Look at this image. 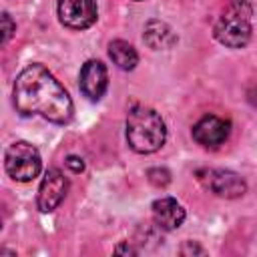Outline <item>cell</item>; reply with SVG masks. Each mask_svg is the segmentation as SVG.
<instances>
[{
	"label": "cell",
	"instance_id": "cell-6",
	"mask_svg": "<svg viewBox=\"0 0 257 257\" xmlns=\"http://www.w3.org/2000/svg\"><path fill=\"white\" fill-rule=\"evenodd\" d=\"M68 191V179L58 169H48L38 189V209L42 213L54 211Z\"/></svg>",
	"mask_w": 257,
	"mask_h": 257
},
{
	"label": "cell",
	"instance_id": "cell-4",
	"mask_svg": "<svg viewBox=\"0 0 257 257\" xmlns=\"http://www.w3.org/2000/svg\"><path fill=\"white\" fill-rule=\"evenodd\" d=\"M4 167H6V173L14 181L28 183L34 177H38V173H40V167H42L40 153L34 145H30L26 141H16L6 149Z\"/></svg>",
	"mask_w": 257,
	"mask_h": 257
},
{
	"label": "cell",
	"instance_id": "cell-14",
	"mask_svg": "<svg viewBox=\"0 0 257 257\" xmlns=\"http://www.w3.org/2000/svg\"><path fill=\"white\" fill-rule=\"evenodd\" d=\"M12 32H14V22H12V18H10L8 12H2V44L8 42V38L12 36Z\"/></svg>",
	"mask_w": 257,
	"mask_h": 257
},
{
	"label": "cell",
	"instance_id": "cell-13",
	"mask_svg": "<svg viewBox=\"0 0 257 257\" xmlns=\"http://www.w3.org/2000/svg\"><path fill=\"white\" fill-rule=\"evenodd\" d=\"M149 181L153 183V185H157V187H165L169 181H171V175H169V171L167 169H149Z\"/></svg>",
	"mask_w": 257,
	"mask_h": 257
},
{
	"label": "cell",
	"instance_id": "cell-1",
	"mask_svg": "<svg viewBox=\"0 0 257 257\" xmlns=\"http://www.w3.org/2000/svg\"><path fill=\"white\" fill-rule=\"evenodd\" d=\"M14 104L24 116L40 114L56 124H66L74 112L68 92L42 64H30L18 74L14 82Z\"/></svg>",
	"mask_w": 257,
	"mask_h": 257
},
{
	"label": "cell",
	"instance_id": "cell-9",
	"mask_svg": "<svg viewBox=\"0 0 257 257\" xmlns=\"http://www.w3.org/2000/svg\"><path fill=\"white\" fill-rule=\"evenodd\" d=\"M207 187L225 199H235L241 197L247 191L245 181L233 173V171H225V169H215V171H207Z\"/></svg>",
	"mask_w": 257,
	"mask_h": 257
},
{
	"label": "cell",
	"instance_id": "cell-10",
	"mask_svg": "<svg viewBox=\"0 0 257 257\" xmlns=\"http://www.w3.org/2000/svg\"><path fill=\"white\" fill-rule=\"evenodd\" d=\"M153 219L161 229L173 231L183 225L185 221V209L183 205L173 197H161L153 203Z\"/></svg>",
	"mask_w": 257,
	"mask_h": 257
},
{
	"label": "cell",
	"instance_id": "cell-3",
	"mask_svg": "<svg viewBox=\"0 0 257 257\" xmlns=\"http://www.w3.org/2000/svg\"><path fill=\"white\" fill-rule=\"evenodd\" d=\"M251 16L253 10L247 0L231 2L215 24V38L229 48L245 46L251 38Z\"/></svg>",
	"mask_w": 257,
	"mask_h": 257
},
{
	"label": "cell",
	"instance_id": "cell-7",
	"mask_svg": "<svg viewBox=\"0 0 257 257\" xmlns=\"http://www.w3.org/2000/svg\"><path fill=\"white\" fill-rule=\"evenodd\" d=\"M229 128H231L229 120L219 118L215 114H207L193 126V139L207 149H215L227 141Z\"/></svg>",
	"mask_w": 257,
	"mask_h": 257
},
{
	"label": "cell",
	"instance_id": "cell-12",
	"mask_svg": "<svg viewBox=\"0 0 257 257\" xmlns=\"http://www.w3.org/2000/svg\"><path fill=\"white\" fill-rule=\"evenodd\" d=\"M108 56L122 70H133L137 66V62H139L137 50L133 48V44H128L124 40H112L108 44Z\"/></svg>",
	"mask_w": 257,
	"mask_h": 257
},
{
	"label": "cell",
	"instance_id": "cell-2",
	"mask_svg": "<svg viewBox=\"0 0 257 257\" xmlns=\"http://www.w3.org/2000/svg\"><path fill=\"white\" fill-rule=\"evenodd\" d=\"M167 128L161 114L149 106H133L126 116V141L128 147L141 155L159 151L165 145Z\"/></svg>",
	"mask_w": 257,
	"mask_h": 257
},
{
	"label": "cell",
	"instance_id": "cell-11",
	"mask_svg": "<svg viewBox=\"0 0 257 257\" xmlns=\"http://www.w3.org/2000/svg\"><path fill=\"white\" fill-rule=\"evenodd\" d=\"M145 42L153 48V50H167L171 46L177 44V34L175 30L161 20H151L145 26V34H143Z\"/></svg>",
	"mask_w": 257,
	"mask_h": 257
},
{
	"label": "cell",
	"instance_id": "cell-5",
	"mask_svg": "<svg viewBox=\"0 0 257 257\" xmlns=\"http://www.w3.org/2000/svg\"><path fill=\"white\" fill-rule=\"evenodd\" d=\"M58 18L66 28L84 30L96 22L94 0H58Z\"/></svg>",
	"mask_w": 257,
	"mask_h": 257
},
{
	"label": "cell",
	"instance_id": "cell-16",
	"mask_svg": "<svg viewBox=\"0 0 257 257\" xmlns=\"http://www.w3.org/2000/svg\"><path fill=\"white\" fill-rule=\"evenodd\" d=\"M247 100H249L253 106H257V80L247 88Z\"/></svg>",
	"mask_w": 257,
	"mask_h": 257
},
{
	"label": "cell",
	"instance_id": "cell-15",
	"mask_svg": "<svg viewBox=\"0 0 257 257\" xmlns=\"http://www.w3.org/2000/svg\"><path fill=\"white\" fill-rule=\"evenodd\" d=\"M66 167H68L72 173H80V171L84 169V163H82V159H78V157H68V159H66Z\"/></svg>",
	"mask_w": 257,
	"mask_h": 257
},
{
	"label": "cell",
	"instance_id": "cell-8",
	"mask_svg": "<svg viewBox=\"0 0 257 257\" xmlns=\"http://www.w3.org/2000/svg\"><path fill=\"white\" fill-rule=\"evenodd\" d=\"M108 86L106 66L100 60H86L80 68V90L90 100H100Z\"/></svg>",
	"mask_w": 257,
	"mask_h": 257
}]
</instances>
